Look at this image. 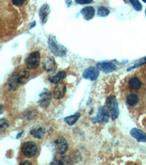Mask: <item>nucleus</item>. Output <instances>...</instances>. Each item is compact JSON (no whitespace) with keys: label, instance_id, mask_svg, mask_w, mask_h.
Returning a JSON list of instances; mask_svg holds the SVG:
<instances>
[{"label":"nucleus","instance_id":"nucleus-1","mask_svg":"<svg viewBox=\"0 0 146 165\" xmlns=\"http://www.w3.org/2000/svg\"><path fill=\"white\" fill-rule=\"evenodd\" d=\"M28 71L24 70L22 72H15L10 77L8 80V87L10 90H16L20 85L23 84L29 78Z\"/></svg>","mask_w":146,"mask_h":165},{"label":"nucleus","instance_id":"nucleus-2","mask_svg":"<svg viewBox=\"0 0 146 165\" xmlns=\"http://www.w3.org/2000/svg\"><path fill=\"white\" fill-rule=\"evenodd\" d=\"M48 47L53 54L56 57H64L67 54V48L57 41L54 35H50L48 38Z\"/></svg>","mask_w":146,"mask_h":165},{"label":"nucleus","instance_id":"nucleus-3","mask_svg":"<svg viewBox=\"0 0 146 165\" xmlns=\"http://www.w3.org/2000/svg\"><path fill=\"white\" fill-rule=\"evenodd\" d=\"M38 151L37 143L32 141H27L21 146V153L26 158H32L36 155Z\"/></svg>","mask_w":146,"mask_h":165},{"label":"nucleus","instance_id":"nucleus-4","mask_svg":"<svg viewBox=\"0 0 146 165\" xmlns=\"http://www.w3.org/2000/svg\"><path fill=\"white\" fill-rule=\"evenodd\" d=\"M110 116H111V114H110V110L107 106L105 105L104 107L99 108L98 113H97L96 117L92 118L91 121L93 123H107L109 121Z\"/></svg>","mask_w":146,"mask_h":165},{"label":"nucleus","instance_id":"nucleus-5","mask_svg":"<svg viewBox=\"0 0 146 165\" xmlns=\"http://www.w3.org/2000/svg\"><path fill=\"white\" fill-rule=\"evenodd\" d=\"M106 106L110 110L112 120H116L119 115V108L118 101H117L116 96H112L108 97L107 98V101H106Z\"/></svg>","mask_w":146,"mask_h":165},{"label":"nucleus","instance_id":"nucleus-6","mask_svg":"<svg viewBox=\"0 0 146 165\" xmlns=\"http://www.w3.org/2000/svg\"><path fill=\"white\" fill-rule=\"evenodd\" d=\"M40 64V54L39 52H32L26 59V65L29 69H35Z\"/></svg>","mask_w":146,"mask_h":165},{"label":"nucleus","instance_id":"nucleus-7","mask_svg":"<svg viewBox=\"0 0 146 165\" xmlns=\"http://www.w3.org/2000/svg\"><path fill=\"white\" fill-rule=\"evenodd\" d=\"M55 149L59 155H65L68 151L69 145L67 141L64 137H58L54 141Z\"/></svg>","mask_w":146,"mask_h":165},{"label":"nucleus","instance_id":"nucleus-8","mask_svg":"<svg viewBox=\"0 0 146 165\" xmlns=\"http://www.w3.org/2000/svg\"><path fill=\"white\" fill-rule=\"evenodd\" d=\"M66 91H67V88H66V85L65 83L60 82L58 83L54 87V92H53V96L55 99L57 100H60V99L63 98L66 94Z\"/></svg>","mask_w":146,"mask_h":165},{"label":"nucleus","instance_id":"nucleus-9","mask_svg":"<svg viewBox=\"0 0 146 165\" xmlns=\"http://www.w3.org/2000/svg\"><path fill=\"white\" fill-rule=\"evenodd\" d=\"M99 75V70L95 67H89L84 70L83 77L91 81H95Z\"/></svg>","mask_w":146,"mask_h":165},{"label":"nucleus","instance_id":"nucleus-10","mask_svg":"<svg viewBox=\"0 0 146 165\" xmlns=\"http://www.w3.org/2000/svg\"><path fill=\"white\" fill-rule=\"evenodd\" d=\"M52 95L49 92L45 91L42 92L39 96V100L38 101L39 107L42 108H47L49 107L50 102H51Z\"/></svg>","mask_w":146,"mask_h":165},{"label":"nucleus","instance_id":"nucleus-11","mask_svg":"<svg viewBox=\"0 0 146 165\" xmlns=\"http://www.w3.org/2000/svg\"><path fill=\"white\" fill-rule=\"evenodd\" d=\"M43 67L46 71H55L57 68V64L52 57H45L43 61Z\"/></svg>","mask_w":146,"mask_h":165},{"label":"nucleus","instance_id":"nucleus-12","mask_svg":"<svg viewBox=\"0 0 146 165\" xmlns=\"http://www.w3.org/2000/svg\"><path fill=\"white\" fill-rule=\"evenodd\" d=\"M130 134L132 137L136 139L138 142H146V133L143 131L142 130L137 129V128H133L130 131Z\"/></svg>","mask_w":146,"mask_h":165},{"label":"nucleus","instance_id":"nucleus-13","mask_svg":"<svg viewBox=\"0 0 146 165\" xmlns=\"http://www.w3.org/2000/svg\"><path fill=\"white\" fill-rule=\"evenodd\" d=\"M140 101V97L135 92H131L128 94L126 98V102L127 104L130 107H134L139 103Z\"/></svg>","mask_w":146,"mask_h":165},{"label":"nucleus","instance_id":"nucleus-14","mask_svg":"<svg viewBox=\"0 0 146 165\" xmlns=\"http://www.w3.org/2000/svg\"><path fill=\"white\" fill-rule=\"evenodd\" d=\"M128 85H129L130 89L137 91V90H139L142 87L143 82L138 76H132V78L129 79Z\"/></svg>","mask_w":146,"mask_h":165},{"label":"nucleus","instance_id":"nucleus-15","mask_svg":"<svg viewBox=\"0 0 146 165\" xmlns=\"http://www.w3.org/2000/svg\"><path fill=\"white\" fill-rule=\"evenodd\" d=\"M50 13V7L48 4H43L39 9V15L40 18V20L42 21L43 24H45L46 21H48V15Z\"/></svg>","mask_w":146,"mask_h":165},{"label":"nucleus","instance_id":"nucleus-16","mask_svg":"<svg viewBox=\"0 0 146 165\" xmlns=\"http://www.w3.org/2000/svg\"><path fill=\"white\" fill-rule=\"evenodd\" d=\"M97 67L100 70L105 73H110L116 69V65L113 63L106 62V63H99L97 64Z\"/></svg>","mask_w":146,"mask_h":165},{"label":"nucleus","instance_id":"nucleus-17","mask_svg":"<svg viewBox=\"0 0 146 165\" xmlns=\"http://www.w3.org/2000/svg\"><path fill=\"white\" fill-rule=\"evenodd\" d=\"M81 14L87 21L91 20L95 15V9L91 6H88L82 9Z\"/></svg>","mask_w":146,"mask_h":165},{"label":"nucleus","instance_id":"nucleus-18","mask_svg":"<svg viewBox=\"0 0 146 165\" xmlns=\"http://www.w3.org/2000/svg\"><path fill=\"white\" fill-rule=\"evenodd\" d=\"M66 76H67V73L65 71H60L55 75V76L49 77L48 80L52 84H58L66 78Z\"/></svg>","mask_w":146,"mask_h":165},{"label":"nucleus","instance_id":"nucleus-19","mask_svg":"<svg viewBox=\"0 0 146 165\" xmlns=\"http://www.w3.org/2000/svg\"><path fill=\"white\" fill-rule=\"evenodd\" d=\"M81 114L80 112H76V113L72 114V115H70L69 117H66V118L64 119L65 122L67 123L68 125H75L77 120H79V118H81Z\"/></svg>","mask_w":146,"mask_h":165},{"label":"nucleus","instance_id":"nucleus-20","mask_svg":"<svg viewBox=\"0 0 146 165\" xmlns=\"http://www.w3.org/2000/svg\"><path fill=\"white\" fill-rule=\"evenodd\" d=\"M31 135H32L34 138L36 139H42L45 136V129L43 127L37 128V129H32L30 131Z\"/></svg>","mask_w":146,"mask_h":165},{"label":"nucleus","instance_id":"nucleus-21","mask_svg":"<svg viewBox=\"0 0 146 165\" xmlns=\"http://www.w3.org/2000/svg\"><path fill=\"white\" fill-rule=\"evenodd\" d=\"M110 11L109 9L105 8L103 6L99 7L98 8V10H97V15L100 17H107L110 14Z\"/></svg>","mask_w":146,"mask_h":165},{"label":"nucleus","instance_id":"nucleus-22","mask_svg":"<svg viewBox=\"0 0 146 165\" xmlns=\"http://www.w3.org/2000/svg\"><path fill=\"white\" fill-rule=\"evenodd\" d=\"M130 3L132 4L134 9L137 11H141L143 9L142 4L139 2V0H129Z\"/></svg>","mask_w":146,"mask_h":165},{"label":"nucleus","instance_id":"nucleus-23","mask_svg":"<svg viewBox=\"0 0 146 165\" xmlns=\"http://www.w3.org/2000/svg\"><path fill=\"white\" fill-rule=\"evenodd\" d=\"M9 127V122L5 119H1L0 120V129H1V132L2 133L4 131L7 130V129Z\"/></svg>","mask_w":146,"mask_h":165},{"label":"nucleus","instance_id":"nucleus-24","mask_svg":"<svg viewBox=\"0 0 146 165\" xmlns=\"http://www.w3.org/2000/svg\"><path fill=\"white\" fill-rule=\"evenodd\" d=\"M25 1L26 0H12V2L15 6L20 7V6H22L24 3H25Z\"/></svg>","mask_w":146,"mask_h":165},{"label":"nucleus","instance_id":"nucleus-25","mask_svg":"<svg viewBox=\"0 0 146 165\" xmlns=\"http://www.w3.org/2000/svg\"><path fill=\"white\" fill-rule=\"evenodd\" d=\"M75 2L80 4H86L92 3L93 0H75Z\"/></svg>","mask_w":146,"mask_h":165},{"label":"nucleus","instance_id":"nucleus-26","mask_svg":"<svg viewBox=\"0 0 146 165\" xmlns=\"http://www.w3.org/2000/svg\"><path fill=\"white\" fill-rule=\"evenodd\" d=\"M20 164H32V162H30L29 161H24V162H21Z\"/></svg>","mask_w":146,"mask_h":165},{"label":"nucleus","instance_id":"nucleus-27","mask_svg":"<svg viewBox=\"0 0 146 165\" xmlns=\"http://www.w3.org/2000/svg\"><path fill=\"white\" fill-rule=\"evenodd\" d=\"M65 2H66V4H67V7H70V5H71V4H72L71 0H65Z\"/></svg>","mask_w":146,"mask_h":165},{"label":"nucleus","instance_id":"nucleus-28","mask_svg":"<svg viewBox=\"0 0 146 165\" xmlns=\"http://www.w3.org/2000/svg\"><path fill=\"white\" fill-rule=\"evenodd\" d=\"M142 1H143V2H145V3H146V0H142Z\"/></svg>","mask_w":146,"mask_h":165},{"label":"nucleus","instance_id":"nucleus-29","mask_svg":"<svg viewBox=\"0 0 146 165\" xmlns=\"http://www.w3.org/2000/svg\"><path fill=\"white\" fill-rule=\"evenodd\" d=\"M145 15H146V8H145Z\"/></svg>","mask_w":146,"mask_h":165},{"label":"nucleus","instance_id":"nucleus-30","mask_svg":"<svg viewBox=\"0 0 146 165\" xmlns=\"http://www.w3.org/2000/svg\"><path fill=\"white\" fill-rule=\"evenodd\" d=\"M145 128H146V124H145Z\"/></svg>","mask_w":146,"mask_h":165}]
</instances>
